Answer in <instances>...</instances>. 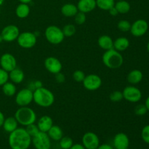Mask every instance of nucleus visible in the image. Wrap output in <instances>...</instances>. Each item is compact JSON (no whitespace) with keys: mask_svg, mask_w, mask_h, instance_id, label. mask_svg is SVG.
Masks as SVG:
<instances>
[{"mask_svg":"<svg viewBox=\"0 0 149 149\" xmlns=\"http://www.w3.org/2000/svg\"><path fill=\"white\" fill-rule=\"evenodd\" d=\"M8 143L11 149H28L31 144V137L26 129L17 127L10 133Z\"/></svg>","mask_w":149,"mask_h":149,"instance_id":"nucleus-1","label":"nucleus"},{"mask_svg":"<svg viewBox=\"0 0 149 149\" xmlns=\"http://www.w3.org/2000/svg\"><path fill=\"white\" fill-rule=\"evenodd\" d=\"M33 93V100L41 107H49L55 101L54 95L50 90L45 87H39Z\"/></svg>","mask_w":149,"mask_h":149,"instance_id":"nucleus-2","label":"nucleus"},{"mask_svg":"<svg viewBox=\"0 0 149 149\" xmlns=\"http://www.w3.org/2000/svg\"><path fill=\"white\" fill-rule=\"evenodd\" d=\"M103 62L106 67L111 69L119 68L123 64V57L119 51L113 49L106 50L103 55Z\"/></svg>","mask_w":149,"mask_h":149,"instance_id":"nucleus-3","label":"nucleus"},{"mask_svg":"<svg viewBox=\"0 0 149 149\" xmlns=\"http://www.w3.org/2000/svg\"><path fill=\"white\" fill-rule=\"evenodd\" d=\"M15 118L20 125L26 127L34 123L36 120V115L33 109L27 106H23L16 111Z\"/></svg>","mask_w":149,"mask_h":149,"instance_id":"nucleus-4","label":"nucleus"},{"mask_svg":"<svg viewBox=\"0 0 149 149\" xmlns=\"http://www.w3.org/2000/svg\"><path fill=\"white\" fill-rule=\"evenodd\" d=\"M45 37L49 43L58 45L63 41L64 36L62 29L56 26H50L45 31Z\"/></svg>","mask_w":149,"mask_h":149,"instance_id":"nucleus-5","label":"nucleus"},{"mask_svg":"<svg viewBox=\"0 0 149 149\" xmlns=\"http://www.w3.org/2000/svg\"><path fill=\"white\" fill-rule=\"evenodd\" d=\"M31 143L36 149H50L52 146L51 139L47 133L41 131L31 138Z\"/></svg>","mask_w":149,"mask_h":149,"instance_id":"nucleus-6","label":"nucleus"},{"mask_svg":"<svg viewBox=\"0 0 149 149\" xmlns=\"http://www.w3.org/2000/svg\"><path fill=\"white\" fill-rule=\"evenodd\" d=\"M19 46L26 49L33 47L36 43V37L31 32H23L20 33L17 39Z\"/></svg>","mask_w":149,"mask_h":149,"instance_id":"nucleus-7","label":"nucleus"},{"mask_svg":"<svg viewBox=\"0 0 149 149\" xmlns=\"http://www.w3.org/2000/svg\"><path fill=\"white\" fill-rule=\"evenodd\" d=\"M33 99V93L30 89H23L16 95L15 102L18 106H27L30 104Z\"/></svg>","mask_w":149,"mask_h":149,"instance_id":"nucleus-8","label":"nucleus"},{"mask_svg":"<svg viewBox=\"0 0 149 149\" xmlns=\"http://www.w3.org/2000/svg\"><path fill=\"white\" fill-rule=\"evenodd\" d=\"M123 98L131 103H137L142 97L141 91L134 86H128L124 89L122 92Z\"/></svg>","mask_w":149,"mask_h":149,"instance_id":"nucleus-9","label":"nucleus"},{"mask_svg":"<svg viewBox=\"0 0 149 149\" xmlns=\"http://www.w3.org/2000/svg\"><path fill=\"white\" fill-rule=\"evenodd\" d=\"M148 29V22L143 19L137 20L131 25L130 32L134 36L140 37L145 34Z\"/></svg>","mask_w":149,"mask_h":149,"instance_id":"nucleus-10","label":"nucleus"},{"mask_svg":"<svg viewBox=\"0 0 149 149\" xmlns=\"http://www.w3.org/2000/svg\"><path fill=\"white\" fill-rule=\"evenodd\" d=\"M82 145L85 149H97L100 145L98 136L94 132H86L82 137Z\"/></svg>","mask_w":149,"mask_h":149,"instance_id":"nucleus-11","label":"nucleus"},{"mask_svg":"<svg viewBox=\"0 0 149 149\" xmlns=\"http://www.w3.org/2000/svg\"><path fill=\"white\" fill-rule=\"evenodd\" d=\"M82 82L84 88L93 91L100 88L102 84V80L100 77L96 74H90L86 76Z\"/></svg>","mask_w":149,"mask_h":149,"instance_id":"nucleus-12","label":"nucleus"},{"mask_svg":"<svg viewBox=\"0 0 149 149\" xmlns=\"http://www.w3.org/2000/svg\"><path fill=\"white\" fill-rule=\"evenodd\" d=\"M19 34L20 31L17 26L14 25H9L1 31V36L3 40L6 42H13L17 39Z\"/></svg>","mask_w":149,"mask_h":149,"instance_id":"nucleus-13","label":"nucleus"},{"mask_svg":"<svg viewBox=\"0 0 149 149\" xmlns=\"http://www.w3.org/2000/svg\"><path fill=\"white\" fill-rule=\"evenodd\" d=\"M0 65L1 68L7 72H10L17 67V61L15 58L10 53L2 55L0 58Z\"/></svg>","mask_w":149,"mask_h":149,"instance_id":"nucleus-14","label":"nucleus"},{"mask_svg":"<svg viewBox=\"0 0 149 149\" xmlns=\"http://www.w3.org/2000/svg\"><path fill=\"white\" fill-rule=\"evenodd\" d=\"M130 139L127 135L123 132L116 134L113 140V147L114 149H127L129 148Z\"/></svg>","mask_w":149,"mask_h":149,"instance_id":"nucleus-15","label":"nucleus"},{"mask_svg":"<svg viewBox=\"0 0 149 149\" xmlns=\"http://www.w3.org/2000/svg\"><path fill=\"white\" fill-rule=\"evenodd\" d=\"M45 65L49 72L54 74L60 73L62 69V63L61 61L54 57H49L46 58L45 61Z\"/></svg>","mask_w":149,"mask_h":149,"instance_id":"nucleus-16","label":"nucleus"},{"mask_svg":"<svg viewBox=\"0 0 149 149\" xmlns=\"http://www.w3.org/2000/svg\"><path fill=\"white\" fill-rule=\"evenodd\" d=\"M96 6V0H79L77 4V8L79 12L87 13L93 11Z\"/></svg>","mask_w":149,"mask_h":149,"instance_id":"nucleus-17","label":"nucleus"},{"mask_svg":"<svg viewBox=\"0 0 149 149\" xmlns=\"http://www.w3.org/2000/svg\"><path fill=\"white\" fill-rule=\"evenodd\" d=\"M52 125H53V122L52 118L49 116H42L37 123V127L39 131L43 132H47Z\"/></svg>","mask_w":149,"mask_h":149,"instance_id":"nucleus-18","label":"nucleus"},{"mask_svg":"<svg viewBox=\"0 0 149 149\" xmlns=\"http://www.w3.org/2000/svg\"><path fill=\"white\" fill-rule=\"evenodd\" d=\"M47 133L49 135L51 140L55 141H59L63 137V132L62 129L57 125H52V127L49 130Z\"/></svg>","mask_w":149,"mask_h":149,"instance_id":"nucleus-19","label":"nucleus"},{"mask_svg":"<svg viewBox=\"0 0 149 149\" xmlns=\"http://www.w3.org/2000/svg\"><path fill=\"white\" fill-rule=\"evenodd\" d=\"M129 46L130 41L126 37H119L113 42V49L119 52L126 50Z\"/></svg>","mask_w":149,"mask_h":149,"instance_id":"nucleus-20","label":"nucleus"},{"mask_svg":"<svg viewBox=\"0 0 149 149\" xmlns=\"http://www.w3.org/2000/svg\"><path fill=\"white\" fill-rule=\"evenodd\" d=\"M143 73L140 70H132V71L128 74L127 75V81L128 82L132 84H136L141 82L143 79Z\"/></svg>","mask_w":149,"mask_h":149,"instance_id":"nucleus-21","label":"nucleus"},{"mask_svg":"<svg viewBox=\"0 0 149 149\" xmlns=\"http://www.w3.org/2000/svg\"><path fill=\"white\" fill-rule=\"evenodd\" d=\"M98 45L103 49L109 50L113 48V41L109 36L103 35L98 39Z\"/></svg>","mask_w":149,"mask_h":149,"instance_id":"nucleus-22","label":"nucleus"},{"mask_svg":"<svg viewBox=\"0 0 149 149\" xmlns=\"http://www.w3.org/2000/svg\"><path fill=\"white\" fill-rule=\"evenodd\" d=\"M9 78L15 84H20L24 79V73L22 70L15 68L10 72Z\"/></svg>","mask_w":149,"mask_h":149,"instance_id":"nucleus-23","label":"nucleus"},{"mask_svg":"<svg viewBox=\"0 0 149 149\" xmlns=\"http://www.w3.org/2000/svg\"><path fill=\"white\" fill-rule=\"evenodd\" d=\"M17 125H18V122L16 120L15 118L8 117L6 119H4L2 127L6 132L10 133V132H13V131L17 129Z\"/></svg>","mask_w":149,"mask_h":149,"instance_id":"nucleus-24","label":"nucleus"},{"mask_svg":"<svg viewBox=\"0 0 149 149\" xmlns=\"http://www.w3.org/2000/svg\"><path fill=\"white\" fill-rule=\"evenodd\" d=\"M78 11L77 6L73 4H65L61 8V13L65 17H74Z\"/></svg>","mask_w":149,"mask_h":149,"instance_id":"nucleus-25","label":"nucleus"},{"mask_svg":"<svg viewBox=\"0 0 149 149\" xmlns=\"http://www.w3.org/2000/svg\"><path fill=\"white\" fill-rule=\"evenodd\" d=\"M16 15L20 18H25L27 17L30 13V8L27 4L21 3L17 7L15 10Z\"/></svg>","mask_w":149,"mask_h":149,"instance_id":"nucleus-26","label":"nucleus"},{"mask_svg":"<svg viewBox=\"0 0 149 149\" xmlns=\"http://www.w3.org/2000/svg\"><path fill=\"white\" fill-rule=\"evenodd\" d=\"M114 7L118 11V13H121V14L127 13L130 10V4L127 1H124V0H121V1H119L117 3H116Z\"/></svg>","mask_w":149,"mask_h":149,"instance_id":"nucleus-27","label":"nucleus"},{"mask_svg":"<svg viewBox=\"0 0 149 149\" xmlns=\"http://www.w3.org/2000/svg\"><path fill=\"white\" fill-rule=\"evenodd\" d=\"M96 5L103 10H109L114 7V0H96Z\"/></svg>","mask_w":149,"mask_h":149,"instance_id":"nucleus-28","label":"nucleus"},{"mask_svg":"<svg viewBox=\"0 0 149 149\" xmlns=\"http://www.w3.org/2000/svg\"><path fill=\"white\" fill-rule=\"evenodd\" d=\"M3 93L7 96H13L16 93V87L11 82H6L2 85Z\"/></svg>","mask_w":149,"mask_h":149,"instance_id":"nucleus-29","label":"nucleus"},{"mask_svg":"<svg viewBox=\"0 0 149 149\" xmlns=\"http://www.w3.org/2000/svg\"><path fill=\"white\" fill-rule=\"evenodd\" d=\"M59 145L61 149H69L74 145L73 140L70 137H63L59 141Z\"/></svg>","mask_w":149,"mask_h":149,"instance_id":"nucleus-30","label":"nucleus"},{"mask_svg":"<svg viewBox=\"0 0 149 149\" xmlns=\"http://www.w3.org/2000/svg\"><path fill=\"white\" fill-rule=\"evenodd\" d=\"M62 31L64 36L69 37V36H72L76 33V28L74 25L68 24L64 26Z\"/></svg>","mask_w":149,"mask_h":149,"instance_id":"nucleus-31","label":"nucleus"},{"mask_svg":"<svg viewBox=\"0 0 149 149\" xmlns=\"http://www.w3.org/2000/svg\"><path fill=\"white\" fill-rule=\"evenodd\" d=\"M118 29L123 32H127L130 31L131 24L128 20H122L118 23Z\"/></svg>","mask_w":149,"mask_h":149,"instance_id":"nucleus-32","label":"nucleus"},{"mask_svg":"<svg viewBox=\"0 0 149 149\" xmlns=\"http://www.w3.org/2000/svg\"><path fill=\"white\" fill-rule=\"evenodd\" d=\"M26 130L27 131V132L29 133V135H30L31 138H33V136H35V135H36V134L39 132V128H38L37 125H34V123L31 124V125L26 126Z\"/></svg>","mask_w":149,"mask_h":149,"instance_id":"nucleus-33","label":"nucleus"},{"mask_svg":"<svg viewBox=\"0 0 149 149\" xmlns=\"http://www.w3.org/2000/svg\"><path fill=\"white\" fill-rule=\"evenodd\" d=\"M85 77V74L82 71H80V70H77V71H74V73L73 74V78L77 82H82Z\"/></svg>","mask_w":149,"mask_h":149,"instance_id":"nucleus-34","label":"nucleus"},{"mask_svg":"<svg viewBox=\"0 0 149 149\" xmlns=\"http://www.w3.org/2000/svg\"><path fill=\"white\" fill-rule=\"evenodd\" d=\"M147 111L148 110L145 104L138 105L135 109V113L137 116H143L147 113Z\"/></svg>","mask_w":149,"mask_h":149,"instance_id":"nucleus-35","label":"nucleus"},{"mask_svg":"<svg viewBox=\"0 0 149 149\" xmlns=\"http://www.w3.org/2000/svg\"><path fill=\"white\" fill-rule=\"evenodd\" d=\"M141 138L146 143L149 144V125H146L141 131Z\"/></svg>","mask_w":149,"mask_h":149,"instance_id":"nucleus-36","label":"nucleus"},{"mask_svg":"<svg viewBox=\"0 0 149 149\" xmlns=\"http://www.w3.org/2000/svg\"><path fill=\"white\" fill-rule=\"evenodd\" d=\"M86 21V15L82 12H78L75 15V22L78 25H82Z\"/></svg>","mask_w":149,"mask_h":149,"instance_id":"nucleus-37","label":"nucleus"},{"mask_svg":"<svg viewBox=\"0 0 149 149\" xmlns=\"http://www.w3.org/2000/svg\"><path fill=\"white\" fill-rule=\"evenodd\" d=\"M110 99L113 102H119L123 99V95L120 91H114L111 94Z\"/></svg>","mask_w":149,"mask_h":149,"instance_id":"nucleus-38","label":"nucleus"},{"mask_svg":"<svg viewBox=\"0 0 149 149\" xmlns=\"http://www.w3.org/2000/svg\"><path fill=\"white\" fill-rule=\"evenodd\" d=\"M9 79V74L7 71H4L2 68H0V86L5 84Z\"/></svg>","mask_w":149,"mask_h":149,"instance_id":"nucleus-39","label":"nucleus"},{"mask_svg":"<svg viewBox=\"0 0 149 149\" xmlns=\"http://www.w3.org/2000/svg\"><path fill=\"white\" fill-rule=\"evenodd\" d=\"M55 79L58 82H63L65 81V77L61 73H58V74H55Z\"/></svg>","mask_w":149,"mask_h":149,"instance_id":"nucleus-40","label":"nucleus"},{"mask_svg":"<svg viewBox=\"0 0 149 149\" xmlns=\"http://www.w3.org/2000/svg\"><path fill=\"white\" fill-rule=\"evenodd\" d=\"M97 149H114V148L113 147V146L110 145V144L104 143L102 145H99Z\"/></svg>","mask_w":149,"mask_h":149,"instance_id":"nucleus-41","label":"nucleus"},{"mask_svg":"<svg viewBox=\"0 0 149 149\" xmlns=\"http://www.w3.org/2000/svg\"><path fill=\"white\" fill-rule=\"evenodd\" d=\"M69 149H85V148L83 146L82 144L76 143V144H74V145H73Z\"/></svg>","mask_w":149,"mask_h":149,"instance_id":"nucleus-42","label":"nucleus"},{"mask_svg":"<svg viewBox=\"0 0 149 149\" xmlns=\"http://www.w3.org/2000/svg\"><path fill=\"white\" fill-rule=\"evenodd\" d=\"M109 11V13H110V14L111 15H113V16L117 15L119 14V13H118V11L116 10V9L115 8V7H112V8L110 9Z\"/></svg>","mask_w":149,"mask_h":149,"instance_id":"nucleus-43","label":"nucleus"},{"mask_svg":"<svg viewBox=\"0 0 149 149\" xmlns=\"http://www.w3.org/2000/svg\"><path fill=\"white\" fill-rule=\"evenodd\" d=\"M4 119H4V114L0 111V127H1L3 125V124H4Z\"/></svg>","mask_w":149,"mask_h":149,"instance_id":"nucleus-44","label":"nucleus"},{"mask_svg":"<svg viewBox=\"0 0 149 149\" xmlns=\"http://www.w3.org/2000/svg\"><path fill=\"white\" fill-rule=\"evenodd\" d=\"M145 106H146L147 110L149 111V96H148V97H147L146 100V102H145Z\"/></svg>","mask_w":149,"mask_h":149,"instance_id":"nucleus-45","label":"nucleus"},{"mask_svg":"<svg viewBox=\"0 0 149 149\" xmlns=\"http://www.w3.org/2000/svg\"><path fill=\"white\" fill-rule=\"evenodd\" d=\"M21 3H24V4H28V3L31 2L32 0H19Z\"/></svg>","mask_w":149,"mask_h":149,"instance_id":"nucleus-46","label":"nucleus"},{"mask_svg":"<svg viewBox=\"0 0 149 149\" xmlns=\"http://www.w3.org/2000/svg\"><path fill=\"white\" fill-rule=\"evenodd\" d=\"M147 50H148L149 52V42H148V44H147Z\"/></svg>","mask_w":149,"mask_h":149,"instance_id":"nucleus-47","label":"nucleus"},{"mask_svg":"<svg viewBox=\"0 0 149 149\" xmlns=\"http://www.w3.org/2000/svg\"><path fill=\"white\" fill-rule=\"evenodd\" d=\"M117 1H121V0H117Z\"/></svg>","mask_w":149,"mask_h":149,"instance_id":"nucleus-48","label":"nucleus"},{"mask_svg":"<svg viewBox=\"0 0 149 149\" xmlns=\"http://www.w3.org/2000/svg\"><path fill=\"white\" fill-rule=\"evenodd\" d=\"M127 149H130V148H127Z\"/></svg>","mask_w":149,"mask_h":149,"instance_id":"nucleus-49","label":"nucleus"}]
</instances>
